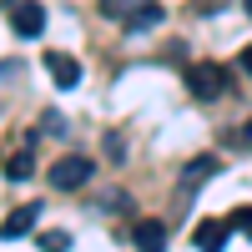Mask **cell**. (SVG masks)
Listing matches in <instances>:
<instances>
[{
    "mask_svg": "<svg viewBox=\"0 0 252 252\" xmlns=\"http://www.w3.org/2000/svg\"><path fill=\"white\" fill-rule=\"evenodd\" d=\"M227 86V71L217 66V61H197L192 71H187V91H192L197 101H217Z\"/></svg>",
    "mask_w": 252,
    "mask_h": 252,
    "instance_id": "obj_1",
    "label": "cell"
},
{
    "mask_svg": "<svg viewBox=\"0 0 252 252\" xmlns=\"http://www.w3.org/2000/svg\"><path fill=\"white\" fill-rule=\"evenodd\" d=\"M91 172H96V166H91L86 157H61V161L51 166V187H56V192H76V187L91 182Z\"/></svg>",
    "mask_w": 252,
    "mask_h": 252,
    "instance_id": "obj_2",
    "label": "cell"
},
{
    "mask_svg": "<svg viewBox=\"0 0 252 252\" xmlns=\"http://www.w3.org/2000/svg\"><path fill=\"white\" fill-rule=\"evenodd\" d=\"M10 26H15V35H40L46 31V5H35V0H15L10 5Z\"/></svg>",
    "mask_w": 252,
    "mask_h": 252,
    "instance_id": "obj_3",
    "label": "cell"
},
{
    "mask_svg": "<svg viewBox=\"0 0 252 252\" xmlns=\"http://www.w3.org/2000/svg\"><path fill=\"white\" fill-rule=\"evenodd\" d=\"M207 177H217V157H212V152H202V157L187 161V172L177 177V192H182V197H187V192H197Z\"/></svg>",
    "mask_w": 252,
    "mask_h": 252,
    "instance_id": "obj_4",
    "label": "cell"
},
{
    "mask_svg": "<svg viewBox=\"0 0 252 252\" xmlns=\"http://www.w3.org/2000/svg\"><path fill=\"white\" fill-rule=\"evenodd\" d=\"M46 71L56 76V86H81V61L76 56H66V51H46Z\"/></svg>",
    "mask_w": 252,
    "mask_h": 252,
    "instance_id": "obj_5",
    "label": "cell"
},
{
    "mask_svg": "<svg viewBox=\"0 0 252 252\" xmlns=\"http://www.w3.org/2000/svg\"><path fill=\"white\" fill-rule=\"evenodd\" d=\"M35 217H40V207H35V202H31V207H15V212L0 222V237H5V242H10V237H26L31 227H35Z\"/></svg>",
    "mask_w": 252,
    "mask_h": 252,
    "instance_id": "obj_6",
    "label": "cell"
},
{
    "mask_svg": "<svg viewBox=\"0 0 252 252\" xmlns=\"http://www.w3.org/2000/svg\"><path fill=\"white\" fill-rule=\"evenodd\" d=\"M141 5H152V0H101V15H106V20H116V26H131V15L141 10Z\"/></svg>",
    "mask_w": 252,
    "mask_h": 252,
    "instance_id": "obj_7",
    "label": "cell"
},
{
    "mask_svg": "<svg viewBox=\"0 0 252 252\" xmlns=\"http://www.w3.org/2000/svg\"><path fill=\"white\" fill-rule=\"evenodd\" d=\"M131 242H136V247H161V242H166V227H161V222H136V227H131Z\"/></svg>",
    "mask_w": 252,
    "mask_h": 252,
    "instance_id": "obj_8",
    "label": "cell"
},
{
    "mask_svg": "<svg viewBox=\"0 0 252 252\" xmlns=\"http://www.w3.org/2000/svg\"><path fill=\"white\" fill-rule=\"evenodd\" d=\"M222 237H227V222H212V217L197 222V247L212 252V247H222Z\"/></svg>",
    "mask_w": 252,
    "mask_h": 252,
    "instance_id": "obj_9",
    "label": "cell"
},
{
    "mask_svg": "<svg viewBox=\"0 0 252 252\" xmlns=\"http://www.w3.org/2000/svg\"><path fill=\"white\" fill-rule=\"evenodd\" d=\"M157 20H161V5H157V0H152V5H141V10L131 15V26H126V31H152Z\"/></svg>",
    "mask_w": 252,
    "mask_h": 252,
    "instance_id": "obj_10",
    "label": "cell"
},
{
    "mask_svg": "<svg viewBox=\"0 0 252 252\" xmlns=\"http://www.w3.org/2000/svg\"><path fill=\"white\" fill-rule=\"evenodd\" d=\"M31 166H35L31 152H15V157L5 161V177H10V182H26V177H31Z\"/></svg>",
    "mask_w": 252,
    "mask_h": 252,
    "instance_id": "obj_11",
    "label": "cell"
},
{
    "mask_svg": "<svg viewBox=\"0 0 252 252\" xmlns=\"http://www.w3.org/2000/svg\"><path fill=\"white\" fill-rule=\"evenodd\" d=\"M40 247H46V252H61V247H71V232H40Z\"/></svg>",
    "mask_w": 252,
    "mask_h": 252,
    "instance_id": "obj_12",
    "label": "cell"
},
{
    "mask_svg": "<svg viewBox=\"0 0 252 252\" xmlns=\"http://www.w3.org/2000/svg\"><path fill=\"white\" fill-rule=\"evenodd\" d=\"M232 227H237V232H252V207H237L232 222H227V232H232Z\"/></svg>",
    "mask_w": 252,
    "mask_h": 252,
    "instance_id": "obj_13",
    "label": "cell"
},
{
    "mask_svg": "<svg viewBox=\"0 0 252 252\" xmlns=\"http://www.w3.org/2000/svg\"><path fill=\"white\" fill-rule=\"evenodd\" d=\"M192 5H197L202 15H212V10H222V0H192Z\"/></svg>",
    "mask_w": 252,
    "mask_h": 252,
    "instance_id": "obj_14",
    "label": "cell"
},
{
    "mask_svg": "<svg viewBox=\"0 0 252 252\" xmlns=\"http://www.w3.org/2000/svg\"><path fill=\"white\" fill-rule=\"evenodd\" d=\"M242 71H247V76H252V46H247V51H242Z\"/></svg>",
    "mask_w": 252,
    "mask_h": 252,
    "instance_id": "obj_15",
    "label": "cell"
},
{
    "mask_svg": "<svg viewBox=\"0 0 252 252\" xmlns=\"http://www.w3.org/2000/svg\"><path fill=\"white\" fill-rule=\"evenodd\" d=\"M237 141H242V146H252V126H247V131H242V136H237Z\"/></svg>",
    "mask_w": 252,
    "mask_h": 252,
    "instance_id": "obj_16",
    "label": "cell"
},
{
    "mask_svg": "<svg viewBox=\"0 0 252 252\" xmlns=\"http://www.w3.org/2000/svg\"><path fill=\"white\" fill-rule=\"evenodd\" d=\"M247 15H252V0H247Z\"/></svg>",
    "mask_w": 252,
    "mask_h": 252,
    "instance_id": "obj_17",
    "label": "cell"
}]
</instances>
